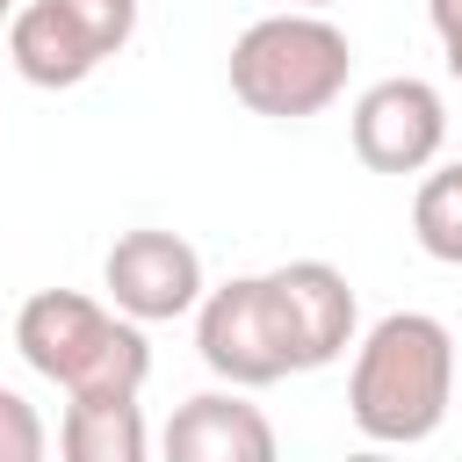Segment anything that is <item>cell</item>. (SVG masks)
<instances>
[{
    "label": "cell",
    "mask_w": 462,
    "mask_h": 462,
    "mask_svg": "<svg viewBox=\"0 0 462 462\" xmlns=\"http://www.w3.org/2000/svg\"><path fill=\"white\" fill-rule=\"evenodd\" d=\"M455 404V332L433 310H390L368 325L346 368V411L375 448L433 440Z\"/></svg>",
    "instance_id": "1"
},
{
    "label": "cell",
    "mask_w": 462,
    "mask_h": 462,
    "mask_svg": "<svg viewBox=\"0 0 462 462\" xmlns=\"http://www.w3.org/2000/svg\"><path fill=\"white\" fill-rule=\"evenodd\" d=\"M14 346L65 397H137L152 375L144 325L79 289H36L14 310Z\"/></svg>",
    "instance_id": "2"
},
{
    "label": "cell",
    "mask_w": 462,
    "mask_h": 462,
    "mask_svg": "<svg viewBox=\"0 0 462 462\" xmlns=\"http://www.w3.org/2000/svg\"><path fill=\"white\" fill-rule=\"evenodd\" d=\"M346 65H354L346 29H332L310 7H289V14L253 22L231 43V94L253 116L296 123V116H318L346 94Z\"/></svg>",
    "instance_id": "3"
},
{
    "label": "cell",
    "mask_w": 462,
    "mask_h": 462,
    "mask_svg": "<svg viewBox=\"0 0 462 462\" xmlns=\"http://www.w3.org/2000/svg\"><path fill=\"white\" fill-rule=\"evenodd\" d=\"M195 346H202L209 375H224L231 390H267V383L296 375L289 318H282L267 274H231L224 289H202V303H195Z\"/></svg>",
    "instance_id": "4"
},
{
    "label": "cell",
    "mask_w": 462,
    "mask_h": 462,
    "mask_svg": "<svg viewBox=\"0 0 462 462\" xmlns=\"http://www.w3.org/2000/svg\"><path fill=\"white\" fill-rule=\"evenodd\" d=\"M448 144V101L433 79H375L354 101V159L368 173H426Z\"/></svg>",
    "instance_id": "5"
},
{
    "label": "cell",
    "mask_w": 462,
    "mask_h": 462,
    "mask_svg": "<svg viewBox=\"0 0 462 462\" xmlns=\"http://www.w3.org/2000/svg\"><path fill=\"white\" fill-rule=\"evenodd\" d=\"M101 289L123 318L159 325V318H188L202 303V253L180 231H123L101 260Z\"/></svg>",
    "instance_id": "6"
},
{
    "label": "cell",
    "mask_w": 462,
    "mask_h": 462,
    "mask_svg": "<svg viewBox=\"0 0 462 462\" xmlns=\"http://www.w3.org/2000/svg\"><path fill=\"white\" fill-rule=\"evenodd\" d=\"M159 462H282V440L267 411L245 404V390H202L173 404L159 433Z\"/></svg>",
    "instance_id": "7"
},
{
    "label": "cell",
    "mask_w": 462,
    "mask_h": 462,
    "mask_svg": "<svg viewBox=\"0 0 462 462\" xmlns=\"http://www.w3.org/2000/svg\"><path fill=\"white\" fill-rule=\"evenodd\" d=\"M274 282V303L289 318V346H296V368H325L354 346V289L332 260H289L267 274Z\"/></svg>",
    "instance_id": "8"
},
{
    "label": "cell",
    "mask_w": 462,
    "mask_h": 462,
    "mask_svg": "<svg viewBox=\"0 0 462 462\" xmlns=\"http://www.w3.org/2000/svg\"><path fill=\"white\" fill-rule=\"evenodd\" d=\"M7 58H14V72L29 87H51V94L58 87H79L101 65V51L79 36V22L58 0H29V7L7 14Z\"/></svg>",
    "instance_id": "9"
},
{
    "label": "cell",
    "mask_w": 462,
    "mask_h": 462,
    "mask_svg": "<svg viewBox=\"0 0 462 462\" xmlns=\"http://www.w3.org/2000/svg\"><path fill=\"white\" fill-rule=\"evenodd\" d=\"M65 462H152V426L137 397H72L58 419Z\"/></svg>",
    "instance_id": "10"
},
{
    "label": "cell",
    "mask_w": 462,
    "mask_h": 462,
    "mask_svg": "<svg viewBox=\"0 0 462 462\" xmlns=\"http://www.w3.org/2000/svg\"><path fill=\"white\" fill-rule=\"evenodd\" d=\"M411 238L426 260L440 267H462V159L455 166H433L411 195Z\"/></svg>",
    "instance_id": "11"
},
{
    "label": "cell",
    "mask_w": 462,
    "mask_h": 462,
    "mask_svg": "<svg viewBox=\"0 0 462 462\" xmlns=\"http://www.w3.org/2000/svg\"><path fill=\"white\" fill-rule=\"evenodd\" d=\"M58 7L79 22V36L101 51V65H108V58L137 36V0H58Z\"/></svg>",
    "instance_id": "12"
},
{
    "label": "cell",
    "mask_w": 462,
    "mask_h": 462,
    "mask_svg": "<svg viewBox=\"0 0 462 462\" xmlns=\"http://www.w3.org/2000/svg\"><path fill=\"white\" fill-rule=\"evenodd\" d=\"M43 448H51V433H43L36 404L0 390V462H43Z\"/></svg>",
    "instance_id": "13"
},
{
    "label": "cell",
    "mask_w": 462,
    "mask_h": 462,
    "mask_svg": "<svg viewBox=\"0 0 462 462\" xmlns=\"http://www.w3.org/2000/svg\"><path fill=\"white\" fill-rule=\"evenodd\" d=\"M433 36L448 51V72L462 79V0H433Z\"/></svg>",
    "instance_id": "14"
},
{
    "label": "cell",
    "mask_w": 462,
    "mask_h": 462,
    "mask_svg": "<svg viewBox=\"0 0 462 462\" xmlns=\"http://www.w3.org/2000/svg\"><path fill=\"white\" fill-rule=\"evenodd\" d=\"M346 462H397L390 448H361V455H346Z\"/></svg>",
    "instance_id": "15"
},
{
    "label": "cell",
    "mask_w": 462,
    "mask_h": 462,
    "mask_svg": "<svg viewBox=\"0 0 462 462\" xmlns=\"http://www.w3.org/2000/svg\"><path fill=\"white\" fill-rule=\"evenodd\" d=\"M14 7H22V0H0V22H7V14H14Z\"/></svg>",
    "instance_id": "16"
},
{
    "label": "cell",
    "mask_w": 462,
    "mask_h": 462,
    "mask_svg": "<svg viewBox=\"0 0 462 462\" xmlns=\"http://www.w3.org/2000/svg\"><path fill=\"white\" fill-rule=\"evenodd\" d=\"M296 7H310V14H318V7H332V0H296Z\"/></svg>",
    "instance_id": "17"
}]
</instances>
